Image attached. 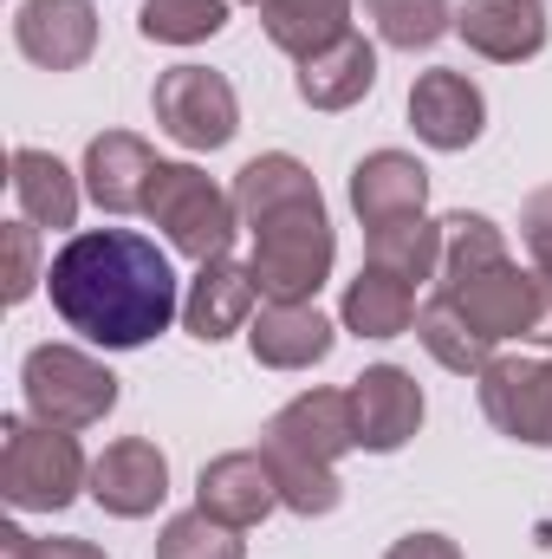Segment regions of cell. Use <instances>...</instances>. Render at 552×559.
<instances>
[{"label": "cell", "instance_id": "obj_1", "mask_svg": "<svg viewBox=\"0 0 552 559\" xmlns=\"http://www.w3.org/2000/svg\"><path fill=\"white\" fill-rule=\"evenodd\" d=\"M46 293H52V312L65 319V332H79L85 345H105V352H137L156 332H169V319L182 312L169 254L137 228L72 235L46 267Z\"/></svg>", "mask_w": 552, "mask_h": 559}, {"label": "cell", "instance_id": "obj_2", "mask_svg": "<svg viewBox=\"0 0 552 559\" xmlns=\"http://www.w3.org/2000/svg\"><path fill=\"white\" fill-rule=\"evenodd\" d=\"M235 209L254 228V261L248 267L261 280V299H279V306L319 299V286L332 280V261H338V235H332V215H325V195H319L312 169L286 150L241 163Z\"/></svg>", "mask_w": 552, "mask_h": 559}, {"label": "cell", "instance_id": "obj_3", "mask_svg": "<svg viewBox=\"0 0 552 559\" xmlns=\"http://www.w3.org/2000/svg\"><path fill=\"white\" fill-rule=\"evenodd\" d=\"M435 293L455 299L494 345H552V274L520 267L507 254V235L488 215H448L442 222V274Z\"/></svg>", "mask_w": 552, "mask_h": 559}, {"label": "cell", "instance_id": "obj_4", "mask_svg": "<svg viewBox=\"0 0 552 559\" xmlns=\"http://www.w3.org/2000/svg\"><path fill=\"white\" fill-rule=\"evenodd\" d=\"M92 488V462L72 429H52L39 417H7L0 423V495L20 514H59Z\"/></svg>", "mask_w": 552, "mask_h": 559}, {"label": "cell", "instance_id": "obj_5", "mask_svg": "<svg viewBox=\"0 0 552 559\" xmlns=\"http://www.w3.org/2000/svg\"><path fill=\"white\" fill-rule=\"evenodd\" d=\"M149 228H163V241L176 254H189L195 267L202 261H221L235 248V228H241V209H235V189H221L215 176H202L195 163H163L156 182H149Z\"/></svg>", "mask_w": 552, "mask_h": 559}, {"label": "cell", "instance_id": "obj_6", "mask_svg": "<svg viewBox=\"0 0 552 559\" xmlns=\"http://www.w3.org/2000/svg\"><path fill=\"white\" fill-rule=\"evenodd\" d=\"M20 391H26V417L52 423V429H92L118 411L111 365H98L79 345H33L20 365Z\"/></svg>", "mask_w": 552, "mask_h": 559}, {"label": "cell", "instance_id": "obj_7", "mask_svg": "<svg viewBox=\"0 0 552 559\" xmlns=\"http://www.w3.org/2000/svg\"><path fill=\"white\" fill-rule=\"evenodd\" d=\"M149 111H156V131L182 150H221L241 131V98L208 66H169L149 92Z\"/></svg>", "mask_w": 552, "mask_h": 559}, {"label": "cell", "instance_id": "obj_8", "mask_svg": "<svg viewBox=\"0 0 552 559\" xmlns=\"http://www.w3.org/2000/svg\"><path fill=\"white\" fill-rule=\"evenodd\" d=\"M481 417L507 442L552 449V358H494L481 378Z\"/></svg>", "mask_w": 552, "mask_h": 559}, {"label": "cell", "instance_id": "obj_9", "mask_svg": "<svg viewBox=\"0 0 552 559\" xmlns=\"http://www.w3.org/2000/svg\"><path fill=\"white\" fill-rule=\"evenodd\" d=\"M261 449H279V455H299V462H325V468H338V455L358 449L351 391H299L286 411L267 417Z\"/></svg>", "mask_w": 552, "mask_h": 559}, {"label": "cell", "instance_id": "obj_10", "mask_svg": "<svg viewBox=\"0 0 552 559\" xmlns=\"http://www.w3.org/2000/svg\"><path fill=\"white\" fill-rule=\"evenodd\" d=\"M195 508L215 514V521H228V527H241V534L261 527L279 508V481H274L267 449H228V455L202 462V475H195Z\"/></svg>", "mask_w": 552, "mask_h": 559}, {"label": "cell", "instance_id": "obj_11", "mask_svg": "<svg viewBox=\"0 0 552 559\" xmlns=\"http://www.w3.org/2000/svg\"><path fill=\"white\" fill-rule=\"evenodd\" d=\"M92 501L118 521H143L169 501V455L149 436H118L92 462Z\"/></svg>", "mask_w": 552, "mask_h": 559}, {"label": "cell", "instance_id": "obj_12", "mask_svg": "<svg viewBox=\"0 0 552 559\" xmlns=\"http://www.w3.org/2000/svg\"><path fill=\"white\" fill-rule=\"evenodd\" d=\"M13 46L39 72H79L98 52V7L92 0H26L13 13Z\"/></svg>", "mask_w": 552, "mask_h": 559}, {"label": "cell", "instance_id": "obj_13", "mask_svg": "<svg viewBox=\"0 0 552 559\" xmlns=\"http://www.w3.org/2000/svg\"><path fill=\"white\" fill-rule=\"evenodd\" d=\"M351 423H358V449L397 455L422 429V384L404 365H371L364 378H351Z\"/></svg>", "mask_w": 552, "mask_h": 559}, {"label": "cell", "instance_id": "obj_14", "mask_svg": "<svg viewBox=\"0 0 552 559\" xmlns=\"http://www.w3.org/2000/svg\"><path fill=\"white\" fill-rule=\"evenodd\" d=\"M254 299H261V280L248 261H202L189 293H182V332L202 338V345H221L235 332L254 325Z\"/></svg>", "mask_w": 552, "mask_h": 559}, {"label": "cell", "instance_id": "obj_15", "mask_svg": "<svg viewBox=\"0 0 552 559\" xmlns=\"http://www.w3.org/2000/svg\"><path fill=\"white\" fill-rule=\"evenodd\" d=\"M410 124L429 150H468L488 131V98H481V85L468 72L435 66L410 85Z\"/></svg>", "mask_w": 552, "mask_h": 559}, {"label": "cell", "instance_id": "obj_16", "mask_svg": "<svg viewBox=\"0 0 552 559\" xmlns=\"http://www.w3.org/2000/svg\"><path fill=\"white\" fill-rule=\"evenodd\" d=\"M156 150L137 131H105L85 143V195L105 215H137L149 209V182H156Z\"/></svg>", "mask_w": 552, "mask_h": 559}, {"label": "cell", "instance_id": "obj_17", "mask_svg": "<svg viewBox=\"0 0 552 559\" xmlns=\"http://www.w3.org/2000/svg\"><path fill=\"white\" fill-rule=\"evenodd\" d=\"M332 345H338V332H332V319H325L312 299H305V306L267 299V306L254 312V325H248V352H254V365H267V371H312V365L332 358Z\"/></svg>", "mask_w": 552, "mask_h": 559}, {"label": "cell", "instance_id": "obj_18", "mask_svg": "<svg viewBox=\"0 0 552 559\" xmlns=\"http://www.w3.org/2000/svg\"><path fill=\"white\" fill-rule=\"evenodd\" d=\"M292 85H299V98L312 111H351L377 85V46L364 33H338L332 46H319V52L299 59V79Z\"/></svg>", "mask_w": 552, "mask_h": 559}, {"label": "cell", "instance_id": "obj_19", "mask_svg": "<svg viewBox=\"0 0 552 559\" xmlns=\"http://www.w3.org/2000/svg\"><path fill=\"white\" fill-rule=\"evenodd\" d=\"M455 33L468 39V52L494 66H520L547 46V7L540 0H461Z\"/></svg>", "mask_w": 552, "mask_h": 559}, {"label": "cell", "instance_id": "obj_20", "mask_svg": "<svg viewBox=\"0 0 552 559\" xmlns=\"http://www.w3.org/2000/svg\"><path fill=\"white\" fill-rule=\"evenodd\" d=\"M429 202V169L404 156V150H371L358 169H351V209L364 228H384V222H404L422 215Z\"/></svg>", "mask_w": 552, "mask_h": 559}, {"label": "cell", "instance_id": "obj_21", "mask_svg": "<svg viewBox=\"0 0 552 559\" xmlns=\"http://www.w3.org/2000/svg\"><path fill=\"white\" fill-rule=\"evenodd\" d=\"M13 176V202H20V222H33V228H72L79 222V176L52 156V150H13V163H7Z\"/></svg>", "mask_w": 552, "mask_h": 559}, {"label": "cell", "instance_id": "obj_22", "mask_svg": "<svg viewBox=\"0 0 552 559\" xmlns=\"http://www.w3.org/2000/svg\"><path fill=\"white\" fill-rule=\"evenodd\" d=\"M416 338H422V352H429L442 371H455V378H481V371L494 365V338H488L455 299H442V293L416 312Z\"/></svg>", "mask_w": 552, "mask_h": 559}, {"label": "cell", "instance_id": "obj_23", "mask_svg": "<svg viewBox=\"0 0 552 559\" xmlns=\"http://www.w3.org/2000/svg\"><path fill=\"white\" fill-rule=\"evenodd\" d=\"M338 312H345V332H358V338H404L416 325V286L384 267H364L345 286Z\"/></svg>", "mask_w": 552, "mask_h": 559}, {"label": "cell", "instance_id": "obj_24", "mask_svg": "<svg viewBox=\"0 0 552 559\" xmlns=\"http://www.w3.org/2000/svg\"><path fill=\"white\" fill-rule=\"evenodd\" d=\"M241 7L261 13L267 39L292 59H305V52L332 46L338 33H351V0H241Z\"/></svg>", "mask_w": 552, "mask_h": 559}, {"label": "cell", "instance_id": "obj_25", "mask_svg": "<svg viewBox=\"0 0 552 559\" xmlns=\"http://www.w3.org/2000/svg\"><path fill=\"white\" fill-rule=\"evenodd\" d=\"M364 267H384V274L422 280L442 274V222L429 215H404V222H384V228H364Z\"/></svg>", "mask_w": 552, "mask_h": 559}, {"label": "cell", "instance_id": "obj_26", "mask_svg": "<svg viewBox=\"0 0 552 559\" xmlns=\"http://www.w3.org/2000/svg\"><path fill=\"white\" fill-rule=\"evenodd\" d=\"M364 13H371L377 39L397 46V52H429V46H442L455 33L448 0H364Z\"/></svg>", "mask_w": 552, "mask_h": 559}, {"label": "cell", "instance_id": "obj_27", "mask_svg": "<svg viewBox=\"0 0 552 559\" xmlns=\"http://www.w3.org/2000/svg\"><path fill=\"white\" fill-rule=\"evenodd\" d=\"M228 26V0H143L137 33L156 46H202Z\"/></svg>", "mask_w": 552, "mask_h": 559}, {"label": "cell", "instance_id": "obj_28", "mask_svg": "<svg viewBox=\"0 0 552 559\" xmlns=\"http://www.w3.org/2000/svg\"><path fill=\"white\" fill-rule=\"evenodd\" d=\"M156 559H248V540H241V527H228V521L189 508V514L163 521V534H156Z\"/></svg>", "mask_w": 552, "mask_h": 559}, {"label": "cell", "instance_id": "obj_29", "mask_svg": "<svg viewBox=\"0 0 552 559\" xmlns=\"http://www.w3.org/2000/svg\"><path fill=\"white\" fill-rule=\"evenodd\" d=\"M0 559H105L92 540H39L26 527H0Z\"/></svg>", "mask_w": 552, "mask_h": 559}, {"label": "cell", "instance_id": "obj_30", "mask_svg": "<svg viewBox=\"0 0 552 559\" xmlns=\"http://www.w3.org/2000/svg\"><path fill=\"white\" fill-rule=\"evenodd\" d=\"M7 254H13V280H7V306H20V299H33V286H39V241H33V222H7Z\"/></svg>", "mask_w": 552, "mask_h": 559}, {"label": "cell", "instance_id": "obj_31", "mask_svg": "<svg viewBox=\"0 0 552 559\" xmlns=\"http://www.w3.org/2000/svg\"><path fill=\"white\" fill-rule=\"evenodd\" d=\"M520 241H527L533 267L552 274V182H547V189H533V195L520 202Z\"/></svg>", "mask_w": 552, "mask_h": 559}, {"label": "cell", "instance_id": "obj_32", "mask_svg": "<svg viewBox=\"0 0 552 559\" xmlns=\"http://www.w3.org/2000/svg\"><path fill=\"white\" fill-rule=\"evenodd\" d=\"M384 559H461V547H455L448 534H404Z\"/></svg>", "mask_w": 552, "mask_h": 559}]
</instances>
